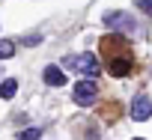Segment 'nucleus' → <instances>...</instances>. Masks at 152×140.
<instances>
[{
  "label": "nucleus",
  "mask_w": 152,
  "mask_h": 140,
  "mask_svg": "<svg viewBox=\"0 0 152 140\" xmlns=\"http://www.w3.org/2000/svg\"><path fill=\"white\" fill-rule=\"evenodd\" d=\"M96 96H99V87H96V81H93V78L78 81V84H75V90H72L75 104H81V107H90V104L96 101Z\"/></svg>",
  "instance_id": "f257e3e1"
},
{
  "label": "nucleus",
  "mask_w": 152,
  "mask_h": 140,
  "mask_svg": "<svg viewBox=\"0 0 152 140\" xmlns=\"http://www.w3.org/2000/svg\"><path fill=\"white\" fill-rule=\"evenodd\" d=\"M66 63L72 69H78V72H84L87 78H96L99 75V60L93 54H75V57H66Z\"/></svg>",
  "instance_id": "f03ea898"
},
{
  "label": "nucleus",
  "mask_w": 152,
  "mask_h": 140,
  "mask_svg": "<svg viewBox=\"0 0 152 140\" xmlns=\"http://www.w3.org/2000/svg\"><path fill=\"white\" fill-rule=\"evenodd\" d=\"M152 116V98L149 96H134V101H131V119L134 122H146Z\"/></svg>",
  "instance_id": "7ed1b4c3"
},
{
  "label": "nucleus",
  "mask_w": 152,
  "mask_h": 140,
  "mask_svg": "<svg viewBox=\"0 0 152 140\" xmlns=\"http://www.w3.org/2000/svg\"><path fill=\"white\" fill-rule=\"evenodd\" d=\"M102 21H104V24H110V27H122V30L134 33V18H131V15H125V12H107Z\"/></svg>",
  "instance_id": "20e7f679"
},
{
  "label": "nucleus",
  "mask_w": 152,
  "mask_h": 140,
  "mask_svg": "<svg viewBox=\"0 0 152 140\" xmlns=\"http://www.w3.org/2000/svg\"><path fill=\"white\" fill-rule=\"evenodd\" d=\"M42 78H45V84H48V87H63V84H66V75L60 72V66H48Z\"/></svg>",
  "instance_id": "39448f33"
},
{
  "label": "nucleus",
  "mask_w": 152,
  "mask_h": 140,
  "mask_svg": "<svg viewBox=\"0 0 152 140\" xmlns=\"http://www.w3.org/2000/svg\"><path fill=\"white\" fill-rule=\"evenodd\" d=\"M15 93H18V81H15V78H9V81L0 84V98H3V101L15 98Z\"/></svg>",
  "instance_id": "423d86ee"
},
{
  "label": "nucleus",
  "mask_w": 152,
  "mask_h": 140,
  "mask_svg": "<svg viewBox=\"0 0 152 140\" xmlns=\"http://www.w3.org/2000/svg\"><path fill=\"white\" fill-rule=\"evenodd\" d=\"M110 75H116V78L128 75V60H113L110 63Z\"/></svg>",
  "instance_id": "0eeeda50"
},
{
  "label": "nucleus",
  "mask_w": 152,
  "mask_h": 140,
  "mask_svg": "<svg viewBox=\"0 0 152 140\" xmlns=\"http://www.w3.org/2000/svg\"><path fill=\"white\" fill-rule=\"evenodd\" d=\"M39 137H42L39 128H24V131L18 134V140H39Z\"/></svg>",
  "instance_id": "6e6552de"
},
{
  "label": "nucleus",
  "mask_w": 152,
  "mask_h": 140,
  "mask_svg": "<svg viewBox=\"0 0 152 140\" xmlns=\"http://www.w3.org/2000/svg\"><path fill=\"white\" fill-rule=\"evenodd\" d=\"M15 54V45L12 42H0V60H9Z\"/></svg>",
  "instance_id": "1a4fd4ad"
},
{
  "label": "nucleus",
  "mask_w": 152,
  "mask_h": 140,
  "mask_svg": "<svg viewBox=\"0 0 152 140\" xmlns=\"http://www.w3.org/2000/svg\"><path fill=\"white\" fill-rule=\"evenodd\" d=\"M137 6H140L146 15H152V0H137Z\"/></svg>",
  "instance_id": "9d476101"
},
{
  "label": "nucleus",
  "mask_w": 152,
  "mask_h": 140,
  "mask_svg": "<svg viewBox=\"0 0 152 140\" xmlns=\"http://www.w3.org/2000/svg\"><path fill=\"white\" fill-rule=\"evenodd\" d=\"M134 140H146V137H134Z\"/></svg>",
  "instance_id": "9b49d317"
}]
</instances>
